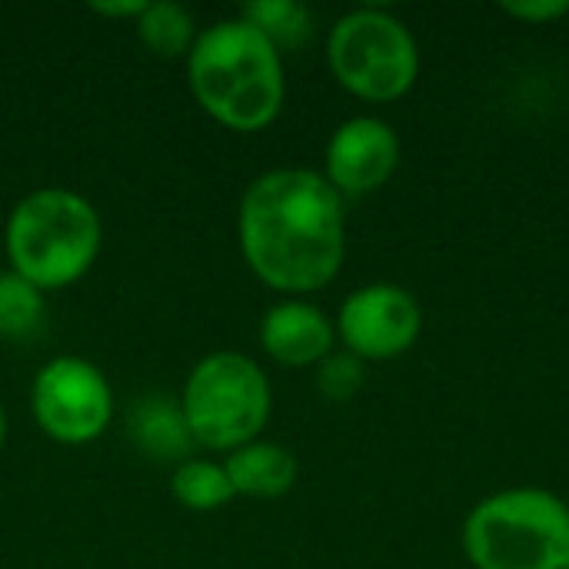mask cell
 Listing matches in <instances>:
<instances>
[{
	"label": "cell",
	"instance_id": "1",
	"mask_svg": "<svg viewBox=\"0 0 569 569\" xmlns=\"http://www.w3.org/2000/svg\"><path fill=\"white\" fill-rule=\"evenodd\" d=\"M240 250L273 290H323L347 253L343 197L307 167L257 177L240 200Z\"/></svg>",
	"mask_w": 569,
	"mask_h": 569
},
{
	"label": "cell",
	"instance_id": "2",
	"mask_svg": "<svg viewBox=\"0 0 569 569\" xmlns=\"http://www.w3.org/2000/svg\"><path fill=\"white\" fill-rule=\"evenodd\" d=\"M197 103L230 130L253 133L283 107L280 50L243 17L207 27L187 57Z\"/></svg>",
	"mask_w": 569,
	"mask_h": 569
},
{
	"label": "cell",
	"instance_id": "3",
	"mask_svg": "<svg viewBox=\"0 0 569 569\" xmlns=\"http://www.w3.org/2000/svg\"><path fill=\"white\" fill-rule=\"evenodd\" d=\"M100 217L90 200L63 187L27 193L7 220V257L37 290H60L80 280L100 253Z\"/></svg>",
	"mask_w": 569,
	"mask_h": 569
},
{
	"label": "cell",
	"instance_id": "4",
	"mask_svg": "<svg viewBox=\"0 0 569 569\" xmlns=\"http://www.w3.org/2000/svg\"><path fill=\"white\" fill-rule=\"evenodd\" d=\"M463 553L473 569H563L569 563L567 500L540 487L483 497L463 520Z\"/></svg>",
	"mask_w": 569,
	"mask_h": 569
},
{
	"label": "cell",
	"instance_id": "5",
	"mask_svg": "<svg viewBox=\"0 0 569 569\" xmlns=\"http://www.w3.org/2000/svg\"><path fill=\"white\" fill-rule=\"evenodd\" d=\"M180 407L197 447L233 453L267 427L270 383L257 360L220 350L193 367Z\"/></svg>",
	"mask_w": 569,
	"mask_h": 569
},
{
	"label": "cell",
	"instance_id": "6",
	"mask_svg": "<svg viewBox=\"0 0 569 569\" xmlns=\"http://www.w3.org/2000/svg\"><path fill=\"white\" fill-rule=\"evenodd\" d=\"M327 60L350 93L373 103L403 97L420 73V50L410 27L380 7L343 13L330 30Z\"/></svg>",
	"mask_w": 569,
	"mask_h": 569
},
{
	"label": "cell",
	"instance_id": "7",
	"mask_svg": "<svg viewBox=\"0 0 569 569\" xmlns=\"http://www.w3.org/2000/svg\"><path fill=\"white\" fill-rule=\"evenodd\" d=\"M33 417L40 430L67 447L97 440L113 417L107 377L80 357L50 360L33 380Z\"/></svg>",
	"mask_w": 569,
	"mask_h": 569
},
{
	"label": "cell",
	"instance_id": "8",
	"mask_svg": "<svg viewBox=\"0 0 569 569\" xmlns=\"http://www.w3.org/2000/svg\"><path fill=\"white\" fill-rule=\"evenodd\" d=\"M423 330V310L407 287L367 283L353 290L337 313V337L360 360H393L407 353Z\"/></svg>",
	"mask_w": 569,
	"mask_h": 569
},
{
	"label": "cell",
	"instance_id": "9",
	"mask_svg": "<svg viewBox=\"0 0 569 569\" xmlns=\"http://www.w3.org/2000/svg\"><path fill=\"white\" fill-rule=\"evenodd\" d=\"M400 163L397 130L380 117L340 123L327 143V180L340 197H360L383 187Z\"/></svg>",
	"mask_w": 569,
	"mask_h": 569
},
{
	"label": "cell",
	"instance_id": "10",
	"mask_svg": "<svg viewBox=\"0 0 569 569\" xmlns=\"http://www.w3.org/2000/svg\"><path fill=\"white\" fill-rule=\"evenodd\" d=\"M337 327L307 300H280L260 320L263 350L283 367H313L333 353Z\"/></svg>",
	"mask_w": 569,
	"mask_h": 569
},
{
	"label": "cell",
	"instance_id": "11",
	"mask_svg": "<svg viewBox=\"0 0 569 569\" xmlns=\"http://www.w3.org/2000/svg\"><path fill=\"white\" fill-rule=\"evenodd\" d=\"M127 433L130 440L153 460H173L177 467L183 460H190L187 453L197 447L190 427H187V417H183V407L163 393H153V397H143L137 400V407L130 410L127 417Z\"/></svg>",
	"mask_w": 569,
	"mask_h": 569
},
{
	"label": "cell",
	"instance_id": "12",
	"mask_svg": "<svg viewBox=\"0 0 569 569\" xmlns=\"http://www.w3.org/2000/svg\"><path fill=\"white\" fill-rule=\"evenodd\" d=\"M227 477L233 483V493L273 500L293 490L297 483V457L280 443L253 440L227 457Z\"/></svg>",
	"mask_w": 569,
	"mask_h": 569
},
{
	"label": "cell",
	"instance_id": "13",
	"mask_svg": "<svg viewBox=\"0 0 569 569\" xmlns=\"http://www.w3.org/2000/svg\"><path fill=\"white\" fill-rule=\"evenodd\" d=\"M137 33L150 53L180 57V53H190L193 47V17L187 7L170 3V0L147 3L143 13L137 17Z\"/></svg>",
	"mask_w": 569,
	"mask_h": 569
},
{
	"label": "cell",
	"instance_id": "14",
	"mask_svg": "<svg viewBox=\"0 0 569 569\" xmlns=\"http://www.w3.org/2000/svg\"><path fill=\"white\" fill-rule=\"evenodd\" d=\"M173 497L187 510L207 513V510H220L237 493H233V483H230L223 463H213V460H183L177 467V473H173Z\"/></svg>",
	"mask_w": 569,
	"mask_h": 569
},
{
	"label": "cell",
	"instance_id": "15",
	"mask_svg": "<svg viewBox=\"0 0 569 569\" xmlns=\"http://www.w3.org/2000/svg\"><path fill=\"white\" fill-rule=\"evenodd\" d=\"M47 317L43 290L27 283L20 273H0V337L3 340H30Z\"/></svg>",
	"mask_w": 569,
	"mask_h": 569
},
{
	"label": "cell",
	"instance_id": "16",
	"mask_svg": "<svg viewBox=\"0 0 569 569\" xmlns=\"http://www.w3.org/2000/svg\"><path fill=\"white\" fill-rule=\"evenodd\" d=\"M247 23H253L277 50L300 47L313 33V17L297 0H253L240 13Z\"/></svg>",
	"mask_w": 569,
	"mask_h": 569
},
{
	"label": "cell",
	"instance_id": "17",
	"mask_svg": "<svg viewBox=\"0 0 569 569\" xmlns=\"http://www.w3.org/2000/svg\"><path fill=\"white\" fill-rule=\"evenodd\" d=\"M363 360L353 353H330L317 363V390L333 400V403H347L357 397V390L363 387Z\"/></svg>",
	"mask_w": 569,
	"mask_h": 569
},
{
	"label": "cell",
	"instance_id": "18",
	"mask_svg": "<svg viewBox=\"0 0 569 569\" xmlns=\"http://www.w3.org/2000/svg\"><path fill=\"white\" fill-rule=\"evenodd\" d=\"M503 13H510L513 20L523 23H553L569 13V0H507Z\"/></svg>",
	"mask_w": 569,
	"mask_h": 569
},
{
	"label": "cell",
	"instance_id": "19",
	"mask_svg": "<svg viewBox=\"0 0 569 569\" xmlns=\"http://www.w3.org/2000/svg\"><path fill=\"white\" fill-rule=\"evenodd\" d=\"M143 0H127V3H93L97 13L103 17H140L143 13Z\"/></svg>",
	"mask_w": 569,
	"mask_h": 569
},
{
	"label": "cell",
	"instance_id": "20",
	"mask_svg": "<svg viewBox=\"0 0 569 569\" xmlns=\"http://www.w3.org/2000/svg\"><path fill=\"white\" fill-rule=\"evenodd\" d=\"M3 440H7V413L0 407V447H3Z\"/></svg>",
	"mask_w": 569,
	"mask_h": 569
},
{
	"label": "cell",
	"instance_id": "21",
	"mask_svg": "<svg viewBox=\"0 0 569 569\" xmlns=\"http://www.w3.org/2000/svg\"><path fill=\"white\" fill-rule=\"evenodd\" d=\"M567 510H569V500H567Z\"/></svg>",
	"mask_w": 569,
	"mask_h": 569
},
{
	"label": "cell",
	"instance_id": "22",
	"mask_svg": "<svg viewBox=\"0 0 569 569\" xmlns=\"http://www.w3.org/2000/svg\"><path fill=\"white\" fill-rule=\"evenodd\" d=\"M563 569H569V563H567V567H563Z\"/></svg>",
	"mask_w": 569,
	"mask_h": 569
}]
</instances>
